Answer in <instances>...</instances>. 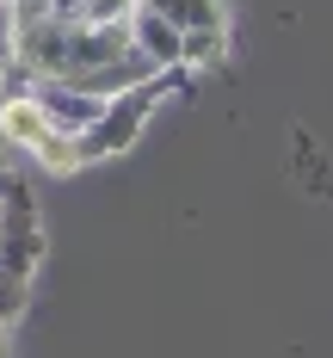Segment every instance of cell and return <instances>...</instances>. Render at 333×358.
Listing matches in <instances>:
<instances>
[{
	"mask_svg": "<svg viewBox=\"0 0 333 358\" xmlns=\"http://www.w3.org/2000/svg\"><path fill=\"white\" fill-rule=\"evenodd\" d=\"M173 80H179V74H161V80H148V87H130V93L105 99L99 124L74 136V155H80V167H87V161H105V155H117V148L136 143V136H142V124H148V111L161 106V93H167Z\"/></svg>",
	"mask_w": 333,
	"mask_h": 358,
	"instance_id": "cell-1",
	"label": "cell"
},
{
	"mask_svg": "<svg viewBox=\"0 0 333 358\" xmlns=\"http://www.w3.org/2000/svg\"><path fill=\"white\" fill-rule=\"evenodd\" d=\"M43 117H50V130H62V136H80V130H93L99 124V111L105 99H93V93H80L68 80H31V93H25Z\"/></svg>",
	"mask_w": 333,
	"mask_h": 358,
	"instance_id": "cell-2",
	"label": "cell"
},
{
	"mask_svg": "<svg viewBox=\"0 0 333 358\" xmlns=\"http://www.w3.org/2000/svg\"><path fill=\"white\" fill-rule=\"evenodd\" d=\"M130 37H136V50H142V56L154 62V69H167V74H185V69H179V43H185V37L173 31V25L161 19V13L136 6V13H130Z\"/></svg>",
	"mask_w": 333,
	"mask_h": 358,
	"instance_id": "cell-3",
	"label": "cell"
},
{
	"mask_svg": "<svg viewBox=\"0 0 333 358\" xmlns=\"http://www.w3.org/2000/svg\"><path fill=\"white\" fill-rule=\"evenodd\" d=\"M148 13H161L179 37H198V31H228V6L222 0H136Z\"/></svg>",
	"mask_w": 333,
	"mask_h": 358,
	"instance_id": "cell-4",
	"label": "cell"
},
{
	"mask_svg": "<svg viewBox=\"0 0 333 358\" xmlns=\"http://www.w3.org/2000/svg\"><path fill=\"white\" fill-rule=\"evenodd\" d=\"M0 358H13V340H6V334H0Z\"/></svg>",
	"mask_w": 333,
	"mask_h": 358,
	"instance_id": "cell-5",
	"label": "cell"
},
{
	"mask_svg": "<svg viewBox=\"0 0 333 358\" xmlns=\"http://www.w3.org/2000/svg\"><path fill=\"white\" fill-rule=\"evenodd\" d=\"M6 6H13V0H6Z\"/></svg>",
	"mask_w": 333,
	"mask_h": 358,
	"instance_id": "cell-6",
	"label": "cell"
}]
</instances>
